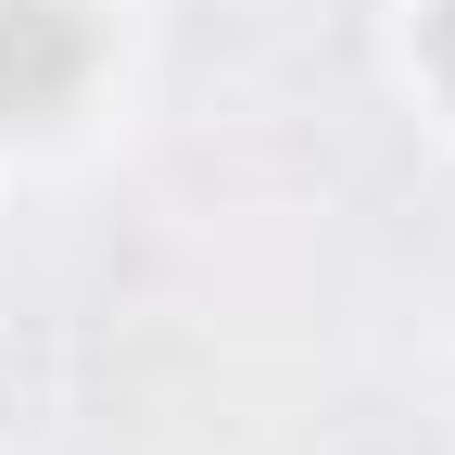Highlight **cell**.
<instances>
[{"mask_svg":"<svg viewBox=\"0 0 455 455\" xmlns=\"http://www.w3.org/2000/svg\"><path fill=\"white\" fill-rule=\"evenodd\" d=\"M89 76V13L64 0H0V114H64Z\"/></svg>","mask_w":455,"mask_h":455,"instance_id":"obj_1","label":"cell"},{"mask_svg":"<svg viewBox=\"0 0 455 455\" xmlns=\"http://www.w3.org/2000/svg\"><path fill=\"white\" fill-rule=\"evenodd\" d=\"M430 76L455 89V0H443V13H430Z\"/></svg>","mask_w":455,"mask_h":455,"instance_id":"obj_2","label":"cell"}]
</instances>
